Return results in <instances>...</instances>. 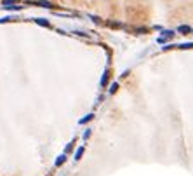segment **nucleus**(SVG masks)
<instances>
[{
    "instance_id": "8",
    "label": "nucleus",
    "mask_w": 193,
    "mask_h": 176,
    "mask_svg": "<svg viewBox=\"0 0 193 176\" xmlns=\"http://www.w3.org/2000/svg\"><path fill=\"white\" fill-rule=\"evenodd\" d=\"M179 32H183L184 35H186V33L191 32V28H190V26H179Z\"/></svg>"
},
{
    "instance_id": "6",
    "label": "nucleus",
    "mask_w": 193,
    "mask_h": 176,
    "mask_svg": "<svg viewBox=\"0 0 193 176\" xmlns=\"http://www.w3.org/2000/svg\"><path fill=\"white\" fill-rule=\"evenodd\" d=\"M108 79H110V72H106V73L103 75V80H101V85H106V84H108Z\"/></svg>"
},
{
    "instance_id": "11",
    "label": "nucleus",
    "mask_w": 193,
    "mask_h": 176,
    "mask_svg": "<svg viewBox=\"0 0 193 176\" xmlns=\"http://www.w3.org/2000/svg\"><path fill=\"white\" fill-rule=\"evenodd\" d=\"M89 136H91V129H87L85 133H84V139H87Z\"/></svg>"
},
{
    "instance_id": "7",
    "label": "nucleus",
    "mask_w": 193,
    "mask_h": 176,
    "mask_svg": "<svg viewBox=\"0 0 193 176\" xmlns=\"http://www.w3.org/2000/svg\"><path fill=\"white\" fill-rule=\"evenodd\" d=\"M92 117H94V115H92V113H89L87 117H84V119H82V120H80V124H87V122H89V120H92Z\"/></svg>"
},
{
    "instance_id": "4",
    "label": "nucleus",
    "mask_w": 193,
    "mask_h": 176,
    "mask_svg": "<svg viewBox=\"0 0 193 176\" xmlns=\"http://www.w3.org/2000/svg\"><path fill=\"white\" fill-rule=\"evenodd\" d=\"M73 147H75V141H71V143H68V145H66V148H64V154L68 155V154L71 152V150H73Z\"/></svg>"
},
{
    "instance_id": "9",
    "label": "nucleus",
    "mask_w": 193,
    "mask_h": 176,
    "mask_svg": "<svg viewBox=\"0 0 193 176\" xmlns=\"http://www.w3.org/2000/svg\"><path fill=\"white\" fill-rule=\"evenodd\" d=\"M117 89H118V84H117V82H113V84L110 85V92H112V94H113V92L117 91Z\"/></svg>"
},
{
    "instance_id": "5",
    "label": "nucleus",
    "mask_w": 193,
    "mask_h": 176,
    "mask_svg": "<svg viewBox=\"0 0 193 176\" xmlns=\"http://www.w3.org/2000/svg\"><path fill=\"white\" fill-rule=\"evenodd\" d=\"M35 23H37V25H40V26H49V21H45V19H42V18L35 19Z\"/></svg>"
},
{
    "instance_id": "10",
    "label": "nucleus",
    "mask_w": 193,
    "mask_h": 176,
    "mask_svg": "<svg viewBox=\"0 0 193 176\" xmlns=\"http://www.w3.org/2000/svg\"><path fill=\"white\" fill-rule=\"evenodd\" d=\"M17 0H4V4H6V6H11V4H16Z\"/></svg>"
},
{
    "instance_id": "2",
    "label": "nucleus",
    "mask_w": 193,
    "mask_h": 176,
    "mask_svg": "<svg viewBox=\"0 0 193 176\" xmlns=\"http://www.w3.org/2000/svg\"><path fill=\"white\" fill-rule=\"evenodd\" d=\"M84 152H85V147H78L77 152H75V160H80L82 155H84Z\"/></svg>"
},
{
    "instance_id": "3",
    "label": "nucleus",
    "mask_w": 193,
    "mask_h": 176,
    "mask_svg": "<svg viewBox=\"0 0 193 176\" xmlns=\"http://www.w3.org/2000/svg\"><path fill=\"white\" fill-rule=\"evenodd\" d=\"M172 37H174V33H172V32H164V35H162L158 40H160V42H165L167 38H172Z\"/></svg>"
},
{
    "instance_id": "1",
    "label": "nucleus",
    "mask_w": 193,
    "mask_h": 176,
    "mask_svg": "<svg viewBox=\"0 0 193 176\" xmlns=\"http://www.w3.org/2000/svg\"><path fill=\"white\" fill-rule=\"evenodd\" d=\"M64 162H66V154H61L58 159H56V167H61Z\"/></svg>"
}]
</instances>
